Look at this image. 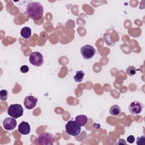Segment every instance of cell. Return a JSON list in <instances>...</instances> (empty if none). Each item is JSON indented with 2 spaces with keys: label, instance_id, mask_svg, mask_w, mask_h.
Masks as SVG:
<instances>
[{
  "label": "cell",
  "instance_id": "obj_1",
  "mask_svg": "<svg viewBox=\"0 0 145 145\" xmlns=\"http://www.w3.org/2000/svg\"><path fill=\"white\" fill-rule=\"evenodd\" d=\"M24 14L29 18L34 20L40 19L43 16V6L39 2H30L26 7Z\"/></svg>",
  "mask_w": 145,
  "mask_h": 145
},
{
  "label": "cell",
  "instance_id": "obj_2",
  "mask_svg": "<svg viewBox=\"0 0 145 145\" xmlns=\"http://www.w3.org/2000/svg\"><path fill=\"white\" fill-rule=\"evenodd\" d=\"M66 133L71 136H77L81 131V126L73 120L69 121L65 125Z\"/></svg>",
  "mask_w": 145,
  "mask_h": 145
},
{
  "label": "cell",
  "instance_id": "obj_3",
  "mask_svg": "<svg viewBox=\"0 0 145 145\" xmlns=\"http://www.w3.org/2000/svg\"><path fill=\"white\" fill-rule=\"evenodd\" d=\"M54 138L53 134L48 132H44L38 135L36 139V143L37 144L52 145L53 144Z\"/></svg>",
  "mask_w": 145,
  "mask_h": 145
},
{
  "label": "cell",
  "instance_id": "obj_4",
  "mask_svg": "<svg viewBox=\"0 0 145 145\" xmlns=\"http://www.w3.org/2000/svg\"><path fill=\"white\" fill-rule=\"evenodd\" d=\"M23 108L20 104H11L7 109V114L15 118H18L23 114Z\"/></svg>",
  "mask_w": 145,
  "mask_h": 145
},
{
  "label": "cell",
  "instance_id": "obj_5",
  "mask_svg": "<svg viewBox=\"0 0 145 145\" xmlns=\"http://www.w3.org/2000/svg\"><path fill=\"white\" fill-rule=\"evenodd\" d=\"M29 61L33 66H41L44 63V57L39 52H33L30 54Z\"/></svg>",
  "mask_w": 145,
  "mask_h": 145
},
{
  "label": "cell",
  "instance_id": "obj_6",
  "mask_svg": "<svg viewBox=\"0 0 145 145\" xmlns=\"http://www.w3.org/2000/svg\"><path fill=\"white\" fill-rule=\"evenodd\" d=\"M80 53L86 59L92 58L96 53L95 49L90 45H86L80 48Z\"/></svg>",
  "mask_w": 145,
  "mask_h": 145
},
{
  "label": "cell",
  "instance_id": "obj_7",
  "mask_svg": "<svg viewBox=\"0 0 145 145\" xmlns=\"http://www.w3.org/2000/svg\"><path fill=\"white\" fill-rule=\"evenodd\" d=\"M143 104L138 101H134L129 105V110L130 113L134 115H137L140 113L143 110Z\"/></svg>",
  "mask_w": 145,
  "mask_h": 145
},
{
  "label": "cell",
  "instance_id": "obj_8",
  "mask_svg": "<svg viewBox=\"0 0 145 145\" xmlns=\"http://www.w3.org/2000/svg\"><path fill=\"white\" fill-rule=\"evenodd\" d=\"M37 101L38 100L36 97L32 95H29L24 98V105L27 109L30 110L33 109L36 106Z\"/></svg>",
  "mask_w": 145,
  "mask_h": 145
},
{
  "label": "cell",
  "instance_id": "obj_9",
  "mask_svg": "<svg viewBox=\"0 0 145 145\" xmlns=\"http://www.w3.org/2000/svg\"><path fill=\"white\" fill-rule=\"evenodd\" d=\"M17 125L16 120L13 117H7L3 121V126L6 130H12L15 128Z\"/></svg>",
  "mask_w": 145,
  "mask_h": 145
},
{
  "label": "cell",
  "instance_id": "obj_10",
  "mask_svg": "<svg viewBox=\"0 0 145 145\" xmlns=\"http://www.w3.org/2000/svg\"><path fill=\"white\" fill-rule=\"evenodd\" d=\"M18 131L22 135H27L31 131L29 124L25 121H22L18 126Z\"/></svg>",
  "mask_w": 145,
  "mask_h": 145
},
{
  "label": "cell",
  "instance_id": "obj_11",
  "mask_svg": "<svg viewBox=\"0 0 145 145\" xmlns=\"http://www.w3.org/2000/svg\"><path fill=\"white\" fill-rule=\"evenodd\" d=\"M75 121L80 126H84L88 122V118L86 115H84V114L78 115L75 117Z\"/></svg>",
  "mask_w": 145,
  "mask_h": 145
},
{
  "label": "cell",
  "instance_id": "obj_12",
  "mask_svg": "<svg viewBox=\"0 0 145 145\" xmlns=\"http://www.w3.org/2000/svg\"><path fill=\"white\" fill-rule=\"evenodd\" d=\"M31 29L28 27H24L20 31V35L25 39H28L31 36Z\"/></svg>",
  "mask_w": 145,
  "mask_h": 145
},
{
  "label": "cell",
  "instance_id": "obj_13",
  "mask_svg": "<svg viewBox=\"0 0 145 145\" xmlns=\"http://www.w3.org/2000/svg\"><path fill=\"white\" fill-rule=\"evenodd\" d=\"M121 108L120 107L117 105H112L110 109H109V113L111 115L114 116H118L121 113Z\"/></svg>",
  "mask_w": 145,
  "mask_h": 145
},
{
  "label": "cell",
  "instance_id": "obj_14",
  "mask_svg": "<svg viewBox=\"0 0 145 145\" xmlns=\"http://www.w3.org/2000/svg\"><path fill=\"white\" fill-rule=\"evenodd\" d=\"M84 76V72L83 70H78L76 72L75 75L74 76V79L75 82L80 83L81 82Z\"/></svg>",
  "mask_w": 145,
  "mask_h": 145
},
{
  "label": "cell",
  "instance_id": "obj_15",
  "mask_svg": "<svg viewBox=\"0 0 145 145\" xmlns=\"http://www.w3.org/2000/svg\"><path fill=\"white\" fill-rule=\"evenodd\" d=\"M137 69L133 66H129L126 70V73L129 76H133L136 74Z\"/></svg>",
  "mask_w": 145,
  "mask_h": 145
},
{
  "label": "cell",
  "instance_id": "obj_16",
  "mask_svg": "<svg viewBox=\"0 0 145 145\" xmlns=\"http://www.w3.org/2000/svg\"><path fill=\"white\" fill-rule=\"evenodd\" d=\"M8 92L6 89H2L0 91V99L2 101H6L8 97Z\"/></svg>",
  "mask_w": 145,
  "mask_h": 145
},
{
  "label": "cell",
  "instance_id": "obj_17",
  "mask_svg": "<svg viewBox=\"0 0 145 145\" xmlns=\"http://www.w3.org/2000/svg\"><path fill=\"white\" fill-rule=\"evenodd\" d=\"M136 143L137 145H145V137L144 135H142L140 137H138L137 138Z\"/></svg>",
  "mask_w": 145,
  "mask_h": 145
},
{
  "label": "cell",
  "instance_id": "obj_18",
  "mask_svg": "<svg viewBox=\"0 0 145 145\" xmlns=\"http://www.w3.org/2000/svg\"><path fill=\"white\" fill-rule=\"evenodd\" d=\"M20 70L22 73H24V74L27 73L29 71V67L27 65H23L20 67Z\"/></svg>",
  "mask_w": 145,
  "mask_h": 145
},
{
  "label": "cell",
  "instance_id": "obj_19",
  "mask_svg": "<svg viewBox=\"0 0 145 145\" xmlns=\"http://www.w3.org/2000/svg\"><path fill=\"white\" fill-rule=\"evenodd\" d=\"M135 141V138L133 135H130L128 136L127 138V142H129V143H133Z\"/></svg>",
  "mask_w": 145,
  "mask_h": 145
},
{
  "label": "cell",
  "instance_id": "obj_20",
  "mask_svg": "<svg viewBox=\"0 0 145 145\" xmlns=\"http://www.w3.org/2000/svg\"><path fill=\"white\" fill-rule=\"evenodd\" d=\"M117 144H126V143L125 140L123 139H120L119 140V141L118 142Z\"/></svg>",
  "mask_w": 145,
  "mask_h": 145
}]
</instances>
